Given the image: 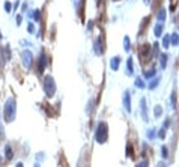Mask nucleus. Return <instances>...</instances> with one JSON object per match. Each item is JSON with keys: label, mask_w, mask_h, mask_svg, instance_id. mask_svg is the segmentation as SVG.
Instances as JSON below:
<instances>
[{"label": "nucleus", "mask_w": 179, "mask_h": 167, "mask_svg": "<svg viewBox=\"0 0 179 167\" xmlns=\"http://www.w3.org/2000/svg\"><path fill=\"white\" fill-rule=\"evenodd\" d=\"M17 116V102L14 98H8L3 107V118L6 122H12Z\"/></svg>", "instance_id": "nucleus-1"}, {"label": "nucleus", "mask_w": 179, "mask_h": 167, "mask_svg": "<svg viewBox=\"0 0 179 167\" xmlns=\"http://www.w3.org/2000/svg\"><path fill=\"white\" fill-rule=\"evenodd\" d=\"M95 140L102 145L108 140V126L105 122H99L98 126H96V131H95Z\"/></svg>", "instance_id": "nucleus-2"}, {"label": "nucleus", "mask_w": 179, "mask_h": 167, "mask_svg": "<svg viewBox=\"0 0 179 167\" xmlns=\"http://www.w3.org/2000/svg\"><path fill=\"white\" fill-rule=\"evenodd\" d=\"M42 89H44L45 95L48 98H53L56 93V82L53 78V75H45L44 82H42Z\"/></svg>", "instance_id": "nucleus-3"}, {"label": "nucleus", "mask_w": 179, "mask_h": 167, "mask_svg": "<svg viewBox=\"0 0 179 167\" xmlns=\"http://www.w3.org/2000/svg\"><path fill=\"white\" fill-rule=\"evenodd\" d=\"M21 60H23V66H24L26 69L32 68V65H33V54H32V51L24 50V51L21 53Z\"/></svg>", "instance_id": "nucleus-4"}, {"label": "nucleus", "mask_w": 179, "mask_h": 167, "mask_svg": "<svg viewBox=\"0 0 179 167\" xmlns=\"http://www.w3.org/2000/svg\"><path fill=\"white\" fill-rule=\"evenodd\" d=\"M45 66H47V57H45L44 51H41L39 59H38V71H39V72H42V71L45 69Z\"/></svg>", "instance_id": "nucleus-5"}, {"label": "nucleus", "mask_w": 179, "mask_h": 167, "mask_svg": "<svg viewBox=\"0 0 179 167\" xmlns=\"http://www.w3.org/2000/svg\"><path fill=\"white\" fill-rule=\"evenodd\" d=\"M163 33H164V24L158 21V23L154 26V35H155L157 38H163Z\"/></svg>", "instance_id": "nucleus-6"}, {"label": "nucleus", "mask_w": 179, "mask_h": 167, "mask_svg": "<svg viewBox=\"0 0 179 167\" xmlns=\"http://www.w3.org/2000/svg\"><path fill=\"white\" fill-rule=\"evenodd\" d=\"M122 101H124V107H125V110L130 113V112H131V96H130V92H128V90L124 93V99H122Z\"/></svg>", "instance_id": "nucleus-7"}, {"label": "nucleus", "mask_w": 179, "mask_h": 167, "mask_svg": "<svg viewBox=\"0 0 179 167\" xmlns=\"http://www.w3.org/2000/svg\"><path fill=\"white\" fill-rule=\"evenodd\" d=\"M140 109H141V116H143V121H144V122H148V121H149V118H148V107H146V99H144V98H141V101H140Z\"/></svg>", "instance_id": "nucleus-8"}, {"label": "nucleus", "mask_w": 179, "mask_h": 167, "mask_svg": "<svg viewBox=\"0 0 179 167\" xmlns=\"http://www.w3.org/2000/svg\"><path fill=\"white\" fill-rule=\"evenodd\" d=\"M93 48H95V54H98V56H101L102 53H104V48H102V41H101V38H98L95 44H93Z\"/></svg>", "instance_id": "nucleus-9"}, {"label": "nucleus", "mask_w": 179, "mask_h": 167, "mask_svg": "<svg viewBox=\"0 0 179 167\" xmlns=\"http://www.w3.org/2000/svg\"><path fill=\"white\" fill-rule=\"evenodd\" d=\"M119 65H121V57H119V56H116V57H113V59L110 60V68H111L113 71H118V69H119Z\"/></svg>", "instance_id": "nucleus-10"}, {"label": "nucleus", "mask_w": 179, "mask_h": 167, "mask_svg": "<svg viewBox=\"0 0 179 167\" xmlns=\"http://www.w3.org/2000/svg\"><path fill=\"white\" fill-rule=\"evenodd\" d=\"M72 3H74V8H75V11H77L78 14H83L81 11H83V5H85V0H72Z\"/></svg>", "instance_id": "nucleus-11"}, {"label": "nucleus", "mask_w": 179, "mask_h": 167, "mask_svg": "<svg viewBox=\"0 0 179 167\" xmlns=\"http://www.w3.org/2000/svg\"><path fill=\"white\" fill-rule=\"evenodd\" d=\"M5 157H6V160H12V157H14V151L9 145L5 146Z\"/></svg>", "instance_id": "nucleus-12"}, {"label": "nucleus", "mask_w": 179, "mask_h": 167, "mask_svg": "<svg viewBox=\"0 0 179 167\" xmlns=\"http://www.w3.org/2000/svg\"><path fill=\"white\" fill-rule=\"evenodd\" d=\"M133 71H134V68H133V57H128V60H127V74L131 75Z\"/></svg>", "instance_id": "nucleus-13"}, {"label": "nucleus", "mask_w": 179, "mask_h": 167, "mask_svg": "<svg viewBox=\"0 0 179 167\" xmlns=\"http://www.w3.org/2000/svg\"><path fill=\"white\" fill-rule=\"evenodd\" d=\"M157 20H158L160 23H164V20H166V11H164V9H160V11H158Z\"/></svg>", "instance_id": "nucleus-14"}, {"label": "nucleus", "mask_w": 179, "mask_h": 167, "mask_svg": "<svg viewBox=\"0 0 179 167\" xmlns=\"http://www.w3.org/2000/svg\"><path fill=\"white\" fill-rule=\"evenodd\" d=\"M154 116L155 118H161L163 116V107L161 105H155L154 107Z\"/></svg>", "instance_id": "nucleus-15"}, {"label": "nucleus", "mask_w": 179, "mask_h": 167, "mask_svg": "<svg viewBox=\"0 0 179 167\" xmlns=\"http://www.w3.org/2000/svg\"><path fill=\"white\" fill-rule=\"evenodd\" d=\"M6 56H5V47H0V66H3L6 63Z\"/></svg>", "instance_id": "nucleus-16"}, {"label": "nucleus", "mask_w": 179, "mask_h": 167, "mask_svg": "<svg viewBox=\"0 0 179 167\" xmlns=\"http://www.w3.org/2000/svg\"><path fill=\"white\" fill-rule=\"evenodd\" d=\"M158 83H160V77H155L152 82H149V89L151 90H154V89H157V86H158Z\"/></svg>", "instance_id": "nucleus-17"}, {"label": "nucleus", "mask_w": 179, "mask_h": 167, "mask_svg": "<svg viewBox=\"0 0 179 167\" xmlns=\"http://www.w3.org/2000/svg\"><path fill=\"white\" fill-rule=\"evenodd\" d=\"M160 65H161V68H163V69H164V68H166V65H167V56H166L164 53L160 56Z\"/></svg>", "instance_id": "nucleus-18"}, {"label": "nucleus", "mask_w": 179, "mask_h": 167, "mask_svg": "<svg viewBox=\"0 0 179 167\" xmlns=\"http://www.w3.org/2000/svg\"><path fill=\"white\" fill-rule=\"evenodd\" d=\"M93 105H95V101H93V99H90L89 102H88V109H86V113H88L89 116L93 113Z\"/></svg>", "instance_id": "nucleus-19"}, {"label": "nucleus", "mask_w": 179, "mask_h": 167, "mask_svg": "<svg viewBox=\"0 0 179 167\" xmlns=\"http://www.w3.org/2000/svg\"><path fill=\"white\" fill-rule=\"evenodd\" d=\"M154 77H155V69H148V71L144 72V78L151 80V78H154Z\"/></svg>", "instance_id": "nucleus-20"}, {"label": "nucleus", "mask_w": 179, "mask_h": 167, "mask_svg": "<svg viewBox=\"0 0 179 167\" xmlns=\"http://www.w3.org/2000/svg\"><path fill=\"white\" fill-rule=\"evenodd\" d=\"M169 41H170V44H172L173 47H176V45H178V33H173V35H170Z\"/></svg>", "instance_id": "nucleus-21"}, {"label": "nucleus", "mask_w": 179, "mask_h": 167, "mask_svg": "<svg viewBox=\"0 0 179 167\" xmlns=\"http://www.w3.org/2000/svg\"><path fill=\"white\" fill-rule=\"evenodd\" d=\"M135 86L138 87V89H144V83H143V80L138 77V78H135Z\"/></svg>", "instance_id": "nucleus-22"}, {"label": "nucleus", "mask_w": 179, "mask_h": 167, "mask_svg": "<svg viewBox=\"0 0 179 167\" xmlns=\"http://www.w3.org/2000/svg\"><path fill=\"white\" fill-rule=\"evenodd\" d=\"M124 47H125V50H127V51L130 50V38H128V36H125V38H124Z\"/></svg>", "instance_id": "nucleus-23"}, {"label": "nucleus", "mask_w": 179, "mask_h": 167, "mask_svg": "<svg viewBox=\"0 0 179 167\" xmlns=\"http://www.w3.org/2000/svg\"><path fill=\"white\" fill-rule=\"evenodd\" d=\"M161 155H163V158H167L169 157V152H167V148L166 146L161 148Z\"/></svg>", "instance_id": "nucleus-24"}, {"label": "nucleus", "mask_w": 179, "mask_h": 167, "mask_svg": "<svg viewBox=\"0 0 179 167\" xmlns=\"http://www.w3.org/2000/svg\"><path fill=\"white\" fill-rule=\"evenodd\" d=\"M158 137H160V139H164V137H166V128H161V129L158 131Z\"/></svg>", "instance_id": "nucleus-25"}, {"label": "nucleus", "mask_w": 179, "mask_h": 167, "mask_svg": "<svg viewBox=\"0 0 179 167\" xmlns=\"http://www.w3.org/2000/svg\"><path fill=\"white\" fill-rule=\"evenodd\" d=\"M5 9H6V12H11L12 11V6H11L9 2H5Z\"/></svg>", "instance_id": "nucleus-26"}, {"label": "nucleus", "mask_w": 179, "mask_h": 167, "mask_svg": "<svg viewBox=\"0 0 179 167\" xmlns=\"http://www.w3.org/2000/svg\"><path fill=\"white\" fill-rule=\"evenodd\" d=\"M169 36H164V39H163V45H164V48H169Z\"/></svg>", "instance_id": "nucleus-27"}, {"label": "nucleus", "mask_w": 179, "mask_h": 167, "mask_svg": "<svg viewBox=\"0 0 179 167\" xmlns=\"http://www.w3.org/2000/svg\"><path fill=\"white\" fill-rule=\"evenodd\" d=\"M149 166V163L146 161V160H143V161H140L138 164H137V167H148Z\"/></svg>", "instance_id": "nucleus-28"}, {"label": "nucleus", "mask_w": 179, "mask_h": 167, "mask_svg": "<svg viewBox=\"0 0 179 167\" xmlns=\"http://www.w3.org/2000/svg\"><path fill=\"white\" fill-rule=\"evenodd\" d=\"M27 30H29L30 33H33V32H35V26H33L32 23H29V26H27Z\"/></svg>", "instance_id": "nucleus-29"}, {"label": "nucleus", "mask_w": 179, "mask_h": 167, "mask_svg": "<svg viewBox=\"0 0 179 167\" xmlns=\"http://www.w3.org/2000/svg\"><path fill=\"white\" fill-rule=\"evenodd\" d=\"M148 137H149V139L152 140V139L155 137V131H154V129H151V131H148Z\"/></svg>", "instance_id": "nucleus-30"}, {"label": "nucleus", "mask_w": 179, "mask_h": 167, "mask_svg": "<svg viewBox=\"0 0 179 167\" xmlns=\"http://www.w3.org/2000/svg\"><path fill=\"white\" fill-rule=\"evenodd\" d=\"M39 18H41V15H39V11H35V20L38 21Z\"/></svg>", "instance_id": "nucleus-31"}, {"label": "nucleus", "mask_w": 179, "mask_h": 167, "mask_svg": "<svg viewBox=\"0 0 179 167\" xmlns=\"http://www.w3.org/2000/svg\"><path fill=\"white\" fill-rule=\"evenodd\" d=\"M157 167H167V166H166L164 163H158V166H157Z\"/></svg>", "instance_id": "nucleus-32"}, {"label": "nucleus", "mask_w": 179, "mask_h": 167, "mask_svg": "<svg viewBox=\"0 0 179 167\" xmlns=\"http://www.w3.org/2000/svg\"><path fill=\"white\" fill-rule=\"evenodd\" d=\"M15 167H24V166H23V163H18V164H17Z\"/></svg>", "instance_id": "nucleus-33"}, {"label": "nucleus", "mask_w": 179, "mask_h": 167, "mask_svg": "<svg viewBox=\"0 0 179 167\" xmlns=\"http://www.w3.org/2000/svg\"><path fill=\"white\" fill-rule=\"evenodd\" d=\"M144 3H146V5H149V3H151V0H144Z\"/></svg>", "instance_id": "nucleus-34"}, {"label": "nucleus", "mask_w": 179, "mask_h": 167, "mask_svg": "<svg viewBox=\"0 0 179 167\" xmlns=\"http://www.w3.org/2000/svg\"><path fill=\"white\" fill-rule=\"evenodd\" d=\"M0 39H2V35H0Z\"/></svg>", "instance_id": "nucleus-35"}, {"label": "nucleus", "mask_w": 179, "mask_h": 167, "mask_svg": "<svg viewBox=\"0 0 179 167\" xmlns=\"http://www.w3.org/2000/svg\"><path fill=\"white\" fill-rule=\"evenodd\" d=\"M0 161H2V157H0Z\"/></svg>", "instance_id": "nucleus-36"}]
</instances>
